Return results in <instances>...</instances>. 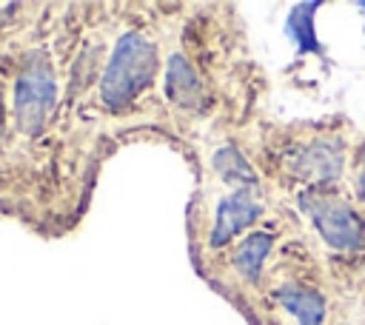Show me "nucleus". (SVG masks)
Instances as JSON below:
<instances>
[{"instance_id":"f257e3e1","label":"nucleus","mask_w":365,"mask_h":325,"mask_svg":"<svg viewBox=\"0 0 365 325\" xmlns=\"http://www.w3.org/2000/svg\"><path fill=\"white\" fill-rule=\"evenodd\" d=\"M157 68V51L151 40H145L137 31H128L117 40L111 60L106 66L103 83H100V97L108 108H120L131 103L154 77Z\"/></svg>"},{"instance_id":"f03ea898","label":"nucleus","mask_w":365,"mask_h":325,"mask_svg":"<svg viewBox=\"0 0 365 325\" xmlns=\"http://www.w3.org/2000/svg\"><path fill=\"white\" fill-rule=\"evenodd\" d=\"M57 103V80L51 66L37 57L29 60L14 83V117L26 134H37Z\"/></svg>"},{"instance_id":"7ed1b4c3","label":"nucleus","mask_w":365,"mask_h":325,"mask_svg":"<svg viewBox=\"0 0 365 325\" xmlns=\"http://www.w3.org/2000/svg\"><path fill=\"white\" fill-rule=\"evenodd\" d=\"M302 208L308 211V217L314 220L317 231L322 234V239L334 248H359L365 242V228L362 220L356 217V211L339 200V197H328V194H305Z\"/></svg>"},{"instance_id":"20e7f679","label":"nucleus","mask_w":365,"mask_h":325,"mask_svg":"<svg viewBox=\"0 0 365 325\" xmlns=\"http://www.w3.org/2000/svg\"><path fill=\"white\" fill-rule=\"evenodd\" d=\"M262 214V205L254 202L242 188L231 197H225L220 205H217V217H214V231H211V245L220 248L225 245L231 237H237L240 231H245L257 217Z\"/></svg>"},{"instance_id":"39448f33","label":"nucleus","mask_w":365,"mask_h":325,"mask_svg":"<svg viewBox=\"0 0 365 325\" xmlns=\"http://www.w3.org/2000/svg\"><path fill=\"white\" fill-rule=\"evenodd\" d=\"M277 302L299 325H322V319H325V299L311 288L282 285V288H277Z\"/></svg>"},{"instance_id":"423d86ee","label":"nucleus","mask_w":365,"mask_h":325,"mask_svg":"<svg viewBox=\"0 0 365 325\" xmlns=\"http://www.w3.org/2000/svg\"><path fill=\"white\" fill-rule=\"evenodd\" d=\"M165 80H168V97L177 103V105H185V108H191V105H200V100H202V86H200V77L194 74V68H191V63L182 57V54H174L171 60H168V74H165Z\"/></svg>"},{"instance_id":"0eeeda50","label":"nucleus","mask_w":365,"mask_h":325,"mask_svg":"<svg viewBox=\"0 0 365 325\" xmlns=\"http://www.w3.org/2000/svg\"><path fill=\"white\" fill-rule=\"evenodd\" d=\"M339 168H342V151L331 143L311 145L297 160V174L311 177V180H334L339 174Z\"/></svg>"},{"instance_id":"6e6552de","label":"nucleus","mask_w":365,"mask_h":325,"mask_svg":"<svg viewBox=\"0 0 365 325\" xmlns=\"http://www.w3.org/2000/svg\"><path fill=\"white\" fill-rule=\"evenodd\" d=\"M271 242H274L271 234H251L245 242H240V248H237V254H234L237 271H240L242 277H248V279H257V274H259V268H262V259H265L268 251H271Z\"/></svg>"},{"instance_id":"1a4fd4ad","label":"nucleus","mask_w":365,"mask_h":325,"mask_svg":"<svg viewBox=\"0 0 365 325\" xmlns=\"http://www.w3.org/2000/svg\"><path fill=\"white\" fill-rule=\"evenodd\" d=\"M314 9H317V3H302L285 20V31L297 40L299 51H319V43L314 34Z\"/></svg>"},{"instance_id":"9d476101","label":"nucleus","mask_w":365,"mask_h":325,"mask_svg":"<svg viewBox=\"0 0 365 325\" xmlns=\"http://www.w3.org/2000/svg\"><path fill=\"white\" fill-rule=\"evenodd\" d=\"M214 165H217V171L222 174L225 182H234V185H257V174H254V168H251L234 148H222V151H217Z\"/></svg>"},{"instance_id":"9b49d317","label":"nucleus","mask_w":365,"mask_h":325,"mask_svg":"<svg viewBox=\"0 0 365 325\" xmlns=\"http://www.w3.org/2000/svg\"><path fill=\"white\" fill-rule=\"evenodd\" d=\"M359 197L365 200V148H362V165H359Z\"/></svg>"},{"instance_id":"f8f14e48","label":"nucleus","mask_w":365,"mask_h":325,"mask_svg":"<svg viewBox=\"0 0 365 325\" xmlns=\"http://www.w3.org/2000/svg\"><path fill=\"white\" fill-rule=\"evenodd\" d=\"M359 9H362V11H365V3H359Z\"/></svg>"}]
</instances>
